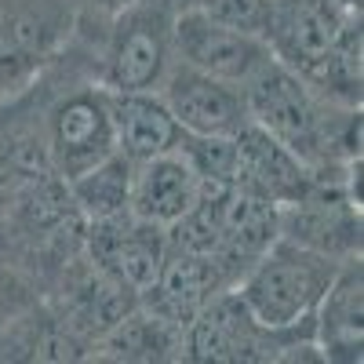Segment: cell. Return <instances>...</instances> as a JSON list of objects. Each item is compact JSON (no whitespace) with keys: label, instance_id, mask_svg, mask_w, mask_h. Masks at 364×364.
I'll return each mask as SVG.
<instances>
[{"label":"cell","instance_id":"e0dca14e","mask_svg":"<svg viewBox=\"0 0 364 364\" xmlns=\"http://www.w3.org/2000/svg\"><path fill=\"white\" fill-rule=\"evenodd\" d=\"M314 95L336 106H360L364 95V63H360V15H353L343 29V37L336 41L321 63L302 77Z\"/></svg>","mask_w":364,"mask_h":364},{"label":"cell","instance_id":"7c38bea8","mask_svg":"<svg viewBox=\"0 0 364 364\" xmlns=\"http://www.w3.org/2000/svg\"><path fill=\"white\" fill-rule=\"evenodd\" d=\"M197 193H200L197 171L190 168V161L178 149H171V154H157V157L135 164L128 211L168 230L193 208Z\"/></svg>","mask_w":364,"mask_h":364},{"label":"cell","instance_id":"9a60e30c","mask_svg":"<svg viewBox=\"0 0 364 364\" xmlns=\"http://www.w3.org/2000/svg\"><path fill=\"white\" fill-rule=\"evenodd\" d=\"M95 360H132V364H161L186 360V328L164 321L161 314L135 306L120 317L109 331L91 343Z\"/></svg>","mask_w":364,"mask_h":364},{"label":"cell","instance_id":"603a6c76","mask_svg":"<svg viewBox=\"0 0 364 364\" xmlns=\"http://www.w3.org/2000/svg\"><path fill=\"white\" fill-rule=\"evenodd\" d=\"M171 4H175V0H171ZM190 4H193V0H190Z\"/></svg>","mask_w":364,"mask_h":364},{"label":"cell","instance_id":"7a4b0ae2","mask_svg":"<svg viewBox=\"0 0 364 364\" xmlns=\"http://www.w3.org/2000/svg\"><path fill=\"white\" fill-rule=\"evenodd\" d=\"M171 0H135L109 18V37L102 55L106 91H157L171 55Z\"/></svg>","mask_w":364,"mask_h":364},{"label":"cell","instance_id":"4fadbf2b","mask_svg":"<svg viewBox=\"0 0 364 364\" xmlns=\"http://www.w3.org/2000/svg\"><path fill=\"white\" fill-rule=\"evenodd\" d=\"M314 343L324 360H360L364 346V269L360 255L346 259L314 314Z\"/></svg>","mask_w":364,"mask_h":364},{"label":"cell","instance_id":"2e32d148","mask_svg":"<svg viewBox=\"0 0 364 364\" xmlns=\"http://www.w3.org/2000/svg\"><path fill=\"white\" fill-rule=\"evenodd\" d=\"M132 171H135V161H128L117 149V154H109L102 164L87 168L84 175L66 182L77 215L87 219V223H99V219H113V215H120V211H128Z\"/></svg>","mask_w":364,"mask_h":364},{"label":"cell","instance_id":"ba28073f","mask_svg":"<svg viewBox=\"0 0 364 364\" xmlns=\"http://www.w3.org/2000/svg\"><path fill=\"white\" fill-rule=\"evenodd\" d=\"M84 245H87V259L99 269H106L113 281L142 295L154 284L157 269L164 262L168 237H164V226L146 223L132 215V211H120L113 219L87 223Z\"/></svg>","mask_w":364,"mask_h":364},{"label":"cell","instance_id":"5b68a950","mask_svg":"<svg viewBox=\"0 0 364 364\" xmlns=\"http://www.w3.org/2000/svg\"><path fill=\"white\" fill-rule=\"evenodd\" d=\"M277 353L281 339L252 317L237 288L215 291L186 324V360L248 364V360H277Z\"/></svg>","mask_w":364,"mask_h":364},{"label":"cell","instance_id":"30bf717a","mask_svg":"<svg viewBox=\"0 0 364 364\" xmlns=\"http://www.w3.org/2000/svg\"><path fill=\"white\" fill-rule=\"evenodd\" d=\"M233 146H237V178H233L237 190L284 208L317 186L310 164L252 120L233 135Z\"/></svg>","mask_w":364,"mask_h":364},{"label":"cell","instance_id":"ffe728a7","mask_svg":"<svg viewBox=\"0 0 364 364\" xmlns=\"http://www.w3.org/2000/svg\"><path fill=\"white\" fill-rule=\"evenodd\" d=\"M33 302H41L37 288L29 284L15 266H8L4 259H0V324H8L15 314L29 310Z\"/></svg>","mask_w":364,"mask_h":364},{"label":"cell","instance_id":"d6986e66","mask_svg":"<svg viewBox=\"0 0 364 364\" xmlns=\"http://www.w3.org/2000/svg\"><path fill=\"white\" fill-rule=\"evenodd\" d=\"M193 8H200L208 18H215L240 33L262 37L266 26V0H193Z\"/></svg>","mask_w":364,"mask_h":364},{"label":"cell","instance_id":"7402d4cb","mask_svg":"<svg viewBox=\"0 0 364 364\" xmlns=\"http://www.w3.org/2000/svg\"><path fill=\"white\" fill-rule=\"evenodd\" d=\"M339 8H346V11H360V0H336Z\"/></svg>","mask_w":364,"mask_h":364},{"label":"cell","instance_id":"8992f818","mask_svg":"<svg viewBox=\"0 0 364 364\" xmlns=\"http://www.w3.org/2000/svg\"><path fill=\"white\" fill-rule=\"evenodd\" d=\"M353 15L360 11H346L336 0H266L262 41L277 63L306 77L336 48Z\"/></svg>","mask_w":364,"mask_h":364},{"label":"cell","instance_id":"8fae6325","mask_svg":"<svg viewBox=\"0 0 364 364\" xmlns=\"http://www.w3.org/2000/svg\"><path fill=\"white\" fill-rule=\"evenodd\" d=\"M223 288H233V281L211 255L168 248L154 284L139 295V306L161 314L164 321H171L178 328H186L193 321V314Z\"/></svg>","mask_w":364,"mask_h":364},{"label":"cell","instance_id":"3957f363","mask_svg":"<svg viewBox=\"0 0 364 364\" xmlns=\"http://www.w3.org/2000/svg\"><path fill=\"white\" fill-rule=\"evenodd\" d=\"M117 154V132L106 87H84L58 99L44 120V161L51 175L73 182Z\"/></svg>","mask_w":364,"mask_h":364},{"label":"cell","instance_id":"52a82bcc","mask_svg":"<svg viewBox=\"0 0 364 364\" xmlns=\"http://www.w3.org/2000/svg\"><path fill=\"white\" fill-rule=\"evenodd\" d=\"M281 237L317 255L346 262L360 255V204L346 186H317L284 208H277Z\"/></svg>","mask_w":364,"mask_h":364},{"label":"cell","instance_id":"277c9868","mask_svg":"<svg viewBox=\"0 0 364 364\" xmlns=\"http://www.w3.org/2000/svg\"><path fill=\"white\" fill-rule=\"evenodd\" d=\"M171 55L175 63H186L208 77H219L237 87H245L273 58L262 37L230 29L215 18H208L193 4L175 11L171 18Z\"/></svg>","mask_w":364,"mask_h":364},{"label":"cell","instance_id":"44dd1931","mask_svg":"<svg viewBox=\"0 0 364 364\" xmlns=\"http://www.w3.org/2000/svg\"><path fill=\"white\" fill-rule=\"evenodd\" d=\"M128 4H135V0H87V8L99 11V15H106V18H113L117 11H124Z\"/></svg>","mask_w":364,"mask_h":364},{"label":"cell","instance_id":"9c48e42d","mask_svg":"<svg viewBox=\"0 0 364 364\" xmlns=\"http://www.w3.org/2000/svg\"><path fill=\"white\" fill-rule=\"evenodd\" d=\"M157 95L186 135H237L248 124V102L237 84L208 77L186 63H171Z\"/></svg>","mask_w":364,"mask_h":364},{"label":"cell","instance_id":"6da1fadb","mask_svg":"<svg viewBox=\"0 0 364 364\" xmlns=\"http://www.w3.org/2000/svg\"><path fill=\"white\" fill-rule=\"evenodd\" d=\"M343 262L317 255L302 245L277 237L245 269L233 288L252 317L281 339V350L295 339H314V314Z\"/></svg>","mask_w":364,"mask_h":364},{"label":"cell","instance_id":"ac0fdd59","mask_svg":"<svg viewBox=\"0 0 364 364\" xmlns=\"http://www.w3.org/2000/svg\"><path fill=\"white\" fill-rule=\"evenodd\" d=\"M178 154L190 161L200 182H219L233 186L237 178V146L233 135H186L178 146Z\"/></svg>","mask_w":364,"mask_h":364},{"label":"cell","instance_id":"5bb4252c","mask_svg":"<svg viewBox=\"0 0 364 364\" xmlns=\"http://www.w3.org/2000/svg\"><path fill=\"white\" fill-rule=\"evenodd\" d=\"M106 99L113 113L117 149L135 164L157 154H171L186 139L182 124L171 117L157 91H106Z\"/></svg>","mask_w":364,"mask_h":364}]
</instances>
